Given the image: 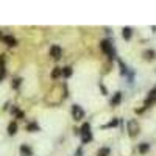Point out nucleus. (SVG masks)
Returning <instances> with one entry per match:
<instances>
[{
  "label": "nucleus",
  "mask_w": 156,
  "mask_h": 156,
  "mask_svg": "<svg viewBox=\"0 0 156 156\" xmlns=\"http://www.w3.org/2000/svg\"><path fill=\"white\" fill-rule=\"evenodd\" d=\"M78 133L81 134V140H83V144H87V142H90V139H92V134H90V125L86 122L83 123V126L78 129Z\"/></svg>",
  "instance_id": "f257e3e1"
},
{
  "label": "nucleus",
  "mask_w": 156,
  "mask_h": 156,
  "mask_svg": "<svg viewBox=\"0 0 156 156\" xmlns=\"http://www.w3.org/2000/svg\"><path fill=\"white\" fill-rule=\"evenodd\" d=\"M100 47H101V50L105 51L109 58H115V51H114V48H112V44L108 41V39L101 41V42H100Z\"/></svg>",
  "instance_id": "f03ea898"
},
{
  "label": "nucleus",
  "mask_w": 156,
  "mask_h": 156,
  "mask_svg": "<svg viewBox=\"0 0 156 156\" xmlns=\"http://www.w3.org/2000/svg\"><path fill=\"white\" fill-rule=\"evenodd\" d=\"M126 129H128V134L129 136L136 137L139 134V123H137V120H129L126 123Z\"/></svg>",
  "instance_id": "7ed1b4c3"
},
{
  "label": "nucleus",
  "mask_w": 156,
  "mask_h": 156,
  "mask_svg": "<svg viewBox=\"0 0 156 156\" xmlns=\"http://www.w3.org/2000/svg\"><path fill=\"white\" fill-rule=\"evenodd\" d=\"M72 117H73V120H81L84 117V111L81 109L80 105H73L72 106Z\"/></svg>",
  "instance_id": "20e7f679"
},
{
  "label": "nucleus",
  "mask_w": 156,
  "mask_h": 156,
  "mask_svg": "<svg viewBox=\"0 0 156 156\" xmlns=\"http://www.w3.org/2000/svg\"><path fill=\"white\" fill-rule=\"evenodd\" d=\"M61 55H62V50H61L58 45H51V47H50V56L53 58L55 61H58V59L61 58Z\"/></svg>",
  "instance_id": "39448f33"
},
{
  "label": "nucleus",
  "mask_w": 156,
  "mask_h": 156,
  "mask_svg": "<svg viewBox=\"0 0 156 156\" xmlns=\"http://www.w3.org/2000/svg\"><path fill=\"white\" fill-rule=\"evenodd\" d=\"M0 39L6 44V45H11V47H14L16 45V39L12 37V36H3L2 33H0Z\"/></svg>",
  "instance_id": "423d86ee"
},
{
  "label": "nucleus",
  "mask_w": 156,
  "mask_h": 156,
  "mask_svg": "<svg viewBox=\"0 0 156 156\" xmlns=\"http://www.w3.org/2000/svg\"><path fill=\"white\" fill-rule=\"evenodd\" d=\"M120 100H122V92H115L114 97L111 98V106H117L120 103Z\"/></svg>",
  "instance_id": "0eeeda50"
},
{
  "label": "nucleus",
  "mask_w": 156,
  "mask_h": 156,
  "mask_svg": "<svg viewBox=\"0 0 156 156\" xmlns=\"http://www.w3.org/2000/svg\"><path fill=\"white\" fill-rule=\"evenodd\" d=\"M3 76H5V56L2 55L0 56V81L3 80Z\"/></svg>",
  "instance_id": "6e6552de"
},
{
  "label": "nucleus",
  "mask_w": 156,
  "mask_h": 156,
  "mask_svg": "<svg viewBox=\"0 0 156 156\" xmlns=\"http://www.w3.org/2000/svg\"><path fill=\"white\" fill-rule=\"evenodd\" d=\"M16 133H17V123H16V122H11V123L8 125V134L14 136Z\"/></svg>",
  "instance_id": "1a4fd4ad"
},
{
  "label": "nucleus",
  "mask_w": 156,
  "mask_h": 156,
  "mask_svg": "<svg viewBox=\"0 0 156 156\" xmlns=\"http://www.w3.org/2000/svg\"><path fill=\"white\" fill-rule=\"evenodd\" d=\"M131 28H129V27H125L123 30H122V36H123V39H126V41H128V39H131Z\"/></svg>",
  "instance_id": "9d476101"
},
{
  "label": "nucleus",
  "mask_w": 156,
  "mask_h": 156,
  "mask_svg": "<svg viewBox=\"0 0 156 156\" xmlns=\"http://www.w3.org/2000/svg\"><path fill=\"white\" fill-rule=\"evenodd\" d=\"M20 153L25 154V156H31V154H33V151H31V148H30L28 145H22V147H20Z\"/></svg>",
  "instance_id": "9b49d317"
},
{
  "label": "nucleus",
  "mask_w": 156,
  "mask_h": 156,
  "mask_svg": "<svg viewBox=\"0 0 156 156\" xmlns=\"http://www.w3.org/2000/svg\"><path fill=\"white\" fill-rule=\"evenodd\" d=\"M27 129H28L30 133L39 131V125H37V123H34V122H31V123H28V125H27Z\"/></svg>",
  "instance_id": "f8f14e48"
},
{
  "label": "nucleus",
  "mask_w": 156,
  "mask_h": 156,
  "mask_svg": "<svg viewBox=\"0 0 156 156\" xmlns=\"http://www.w3.org/2000/svg\"><path fill=\"white\" fill-rule=\"evenodd\" d=\"M144 56H145V59H153L154 58V50H145L144 51Z\"/></svg>",
  "instance_id": "ddd939ff"
},
{
  "label": "nucleus",
  "mask_w": 156,
  "mask_h": 156,
  "mask_svg": "<svg viewBox=\"0 0 156 156\" xmlns=\"http://www.w3.org/2000/svg\"><path fill=\"white\" fill-rule=\"evenodd\" d=\"M108 154H109V148L108 147H103V148H100L97 151V156H108Z\"/></svg>",
  "instance_id": "4468645a"
},
{
  "label": "nucleus",
  "mask_w": 156,
  "mask_h": 156,
  "mask_svg": "<svg viewBox=\"0 0 156 156\" xmlns=\"http://www.w3.org/2000/svg\"><path fill=\"white\" fill-rule=\"evenodd\" d=\"M59 75H62V67H55V70L51 72V78H58Z\"/></svg>",
  "instance_id": "2eb2a0df"
},
{
  "label": "nucleus",
  "mask_w": 156,
  "mask_h": 156,
  "mask_svg": "<svg viewBox=\"0 0 156 156\" xmlns=\"http://www.w3.org/2000/svg\"><path fill=\"white\" fill-rule=\"evenodd\" d=\"M148 148H150V144H147V142H144V144L139 145V151H140V153H147Z\"/></svg>",
  "instance_id": "dca6fc26"
},
{
  "label": "nucleus",
  "mask_w": 156,
  "mask_h": 156,
  "mask_svg": "<svg viewBox=\"0 0 156 156\" xmlns=\"http://www.w3.org/2000/svg\"><path fill=\"white\" fill-rule=\"evenodd\" d=\"M11 111L16 114V117H17V119H23V112H22V111H19L16 106H12V109H11Z\"/></svg>",
  "instance_id": "f3484780"
},
{
  "label": "nucleus",
  "mask_w": 156,
  "mask_h": 156,
  "mask_svg": "<svg viewBox=\"0 0 156 156\" xmlns=\"http://www.w3.org/2000/svg\"><path fill=\"white\" fill-rule=\"evenodd\" d=\"M62 75L66 76V78L70 76V75H72V69H70L69 66H67V67H62Z\"/></svg>",
  "instance_id": "a211bd4d"
},
{
  "label": "nucleus",
  "mask_w": 156,
  "mask_h": 156,
  "mask_svg": "<svg viewBox=\"0 0 156 156\" xmlns=\"http://www.w3.org/2000/svg\"><path fill=\"white\" fill-rule=\"evenodd\" d=\"M119 64H120V72H122V75H125L126 72H128V69H126V66H125V64L119 59Z\"/></svg>",
  "instance_id": "6ab92c4d"
},
{
  "label": "nucleus",
  "mask_w": 156,
  "mask_h": 156,
  "mask_svg": "<svg viewBox=\"0 0 156 156\" xmlns=\"http://www.w3.org/2000/svg\"><path fill=\"white\" fill-rule=\"evenodd\" d=\"M117 122H119L117 119H112V120H111L109 123H106V125H105V128H111V126H115V125H117Z\"/></svg>",
  "instance_id": "aec40b11"
},
{
  "label": "nucleus",
  "mask_w": 156,
  "mask_h": 156,
  "mask_svg": "<svg viewBox=\"0 0 156 156\" xmlns=\"http://www.w3.org/2000/svg\"><path fill=\"white\" fill-rule=\"evenodd\" d=\"M19 84H20V78H16V80H14V83H12V87H14V89H17V87H19Z\"/></svg>",
  "instance_id": "412c9836"
},
{
  "label": "nucleus",
  "mask_w": 156,
  "mask_h": 156,
  "mask_svg": "<svg viewBox=\"0 0 156 156\" xmlns=\"http://www.w3.org/2000/svg\"><path fill=\"white\" fill-rule=\"evenodd\" d=\"M81 153H83L81 148H78V150H76V156H81Z\"/></svg>",
  "instance_id": "4be33fe9"
}]
</instances>
